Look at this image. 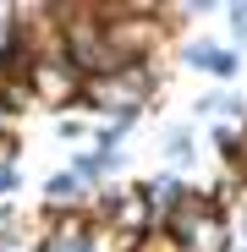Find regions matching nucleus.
I'll return each mask as SVG.
<instances>
[{
  "mask_svg": "<svg viewBox=\"0 0 247 252\" xmlns=\"http://www.w3.org/2000/svg\"><path fill=\"white\" fill-rule=\"evenodd\" d=\"M148 88H154V71L148 66H127V71L88 77L82 82V99H88L94 110H115V121H132L148 104Z\"/></svg>",
  "mask_w": 247,
  "mask_h": 252,
  "instance_id": "1",
  "label": "nucleus"
},
{
  "mask_svg": "<svg viewBox=\"0 0 247 252\" xmlns=\"http://www.w3.org/2000/svg\"><path fill=\"white\" fill-rule=\"evenodd\" d=\"M22 94H33L38 104H77V99H82V71H77L66 55L33 61V66L22 71Z\"/></svg>",
  "mask_w": 247,
  "mask_h": 252,
  "instance_id": "2",
  "label": "nucleus"
},
{
  "mask_svg": "<svg viewBox=\"0 0 247 252\" xmlns=\"http://www.w3.org/2000/svg\"><path fill=\"white\" fill-rule=\"evenodd\" d=\"M82 192H88V181H82V176H50V187H44V208H50V214H61V208H66V214H82Z\"/></svg>",
  "mask_w": 247,
  "mask_h": 252,
  "instance_id": "3",
  "label": "nucleus"
},
{
  "mask_svg": "<svg viewBox=\"0 0 247 252\" xmlns=\"http://www.w3.org/2000/svg\"><path fill=\"white\" fill-rule=\"evenodd\" d=\"M187 66L214 71V77H231V71H236V55H231V50H220V44H192V50H187Z\"/></svg>",
  "mask_w": 247,
  "mask_h": 252,
  "instance_id": "4",
  "label": "nucleus"
},
{
  "mask_svg": "<svg viewBox=\"0 0 247 252\" xmlns=\"http://www.w3.org/2000/svg\"><path fill=\"white\" fill-rule=\"evenodd\" d=\"M127 252H181V247H176L171 236H165V230H148V236H143V241H132Z\"/></svg>",
  "mask_w": 247,
  "mask_h": 252,
  "instance_id": "5",
  "label": "nucleus"
},
{
  "mask_svg": "<svg viewBox=\"0 0 247 252\" xmlns=\"http://www.w3.org/2000/svg\"><path fill=\"white\" fill-rule=\"evenodd\" d=\"M225 225H231V236H242V241H247V187H242V203H236V208H225Z\"/></svg>",
  "mask_w": 247,
  "mask_h": 252,
  "instance_id": "6",
  "label": "nucleus"
},
{
  "mask_svg": "<svg viewBox=\"0 0 247 252\" xmlns=\"http://www.w3.org/2000/svg\"><path fill=\"white\" fill-rule=\"evenodd\" d=\"M165 154H171L176 164H187V159H192V137H187V132H171V137H165Z\"/></svg>",
  "mask_w": 247,
  "mask_h": 252,
  "instance_id": "7",
  "label": "nucleus"
},
{
  "mask_svg": "<svg viewBox=\"0 0 247 252\" xmlns=\"http://www.w3.org/2000/svg\"><path fill=\"white\" fill-rule=\"evenodd\" d=\"M17 159H0V197H6V192H17Z\"/></svg>",
  "mask_w": 247,
  "mask_h": 252,
  "instance_id": "8",
  "label": "nucleus"
},
{
  "mask_svg": "<svg viewBox=\"0 0 247 252\" xmlns=\"http://www.w3.org/2000/svg\"><path fill=\"white\" fill-rule=\"evenodd\" d=\"M231 28H236V38H247V6H231Z\"/></svg>",
  "mask_w": 247,
  "mask_h": 252,
  "instance_id": "9",
  "label": "nucleus"
}]
</instances>
